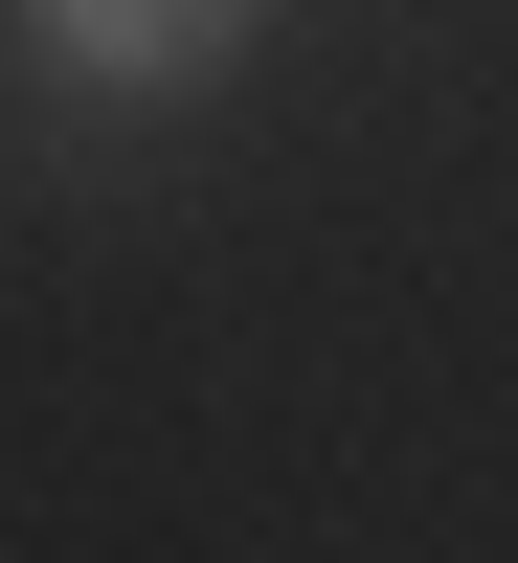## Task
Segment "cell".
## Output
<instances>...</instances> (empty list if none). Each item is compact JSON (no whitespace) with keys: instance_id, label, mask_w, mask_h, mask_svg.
I'll return each instance as SVG.
<instances>
[{"instance_id":"1","label":"cell","mask_w":518,"mask_h":563,"mask_svg":"<svg viewBox=\"0 0 518 563\" xmlns=\"http://www.w3.org/2000/svg\"><path fill=\"white\" fill-rule=\"evenodd\" d=\"M23 23H45L68 90H203L225 45H249V0H23Z\"/></svg>"}]
</instances>
